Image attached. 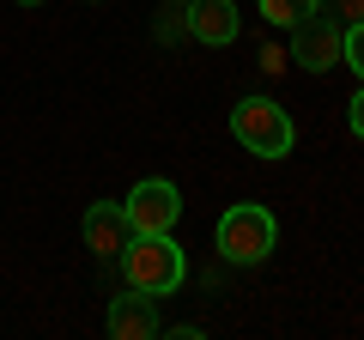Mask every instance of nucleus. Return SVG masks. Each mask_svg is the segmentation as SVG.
Returning <instances> with one entry per match:
<instances>
[{"mask_svg": "<svg viewBox=\"0 0 364 340\" xmlns=\"http://www.w3.org/2000/svg\"><path fill=\"white\" fill-rule=\"evenodd\" d=\"M122 274H128L134 292H146V298H170V292L182 286V249L170 231H134V243L122 249Z\"/></svg>", "mask_w": 364, "mask_h": 340, "instance_id": "nucleus-1", "label": "nucleus"}, {"mask_svg": "<svg viewBox=\"0 0 364 340\" xmlns=\"http://www.w3.org/2000/svg\"><path fill=\"white\" fill-rule=\"evenodd\" d=\"M231 134L243 152L255 158H286L291 140H298V128H291V116L273 97H243V104H231Z\"/></svg>", "mask_w": 364, "mask_h": 340, "instance_id": "nucleus-2", "label": "nucleus"}, {"mask_svg": "<svg viewBox=\"0 0 364 340\" xmlns=\"http://www.w3.org/2000/svg\"><path fill=\"white\" fill-rule=\"evenodd\" d=\"M273 237H279L273 213L243 201V207H225V219H219V255L237 262V267H255V262L273 255Z\"/></svg>", "mask_w": 364, "mask_h": 340, "instance_id": "nucleus-3", "label": "nucleus"}, {"mask_svg": "<svg viewBox=\"0 0 364 340\" xmlns=\"http://www.w3.org/2000/svg\"><path fill=\"white\" fill-rule=\"evenodd\" d=\"M340 37H346V25H340L334 13H310L304 25H291V67L328 73V67L340 61Z\"/></svg>", "mask_w": 364, "mask_h": 340, "instance_id": "nucleus-4", "label": "nucleus"}, {"mask_svg": "<svg viewBox=\"0 0 364 340\" xmlns=\"http://www.w3.org/2000/svg\"><path fill=\"white\" fill-rule=\"evenodd\" d=\"M122 213H128L134 231H170V225L182 219V195L164 176H146V183H134V195L122 201Z\"/></svg>", "mask_w": 364, "mask_h": 340, "instance_id": "nucleus-5", "label": "nucleus"}, {"mask_svg": "<svg viewBox=\"0 0 364 340\" xmlns=\"http://www.w3.org/2000/svg\"><path fill=\"white\" fill-rule=\"evenodd\" d=\"M85 249L91 255H104V262H122V249L134 243V225H128V213L122 207H109V201H97V207L85 213Z\"/></svg>", "mask_w": 364, "mask_h": 340, "instance_id": "nucleus-6", "label": "nucleus"}, {"mask_svg": "<svg viewBox=\"0 0 364 340\" xmlns=\"http://www.w3.org/2000/svg\"><path fill=\"white\" fill-rule=\"evenodd\" d=\"M109 334L116 340H152L158 334V298H146V292H122V298H109Z\"/></svg>", "mask_w": 364, "mask_h": 340, "instance_id": "nucleus-7", "label": "nucleus"}, {"mask_svg": "<svg viewBox=\"0 0 364 340\" xmlns=\"http://www.w3.org/2000/svg\"><path fill=\"white\" fill-rule=\"evenodd\" d=\"M188 37L207 43V49H225V43H237V6L231 0H188Z\"/></svg>", "mask_w": 364, "mask_h": 340, "instance_id": "nucleus-8", "label": "nucleus"}, {"mask_svg": "<svg viewBox=\"0 0 364 340\" xmlns=\"http://www.w3.org/2000/svg\"><path fill=\"white\" fill-rule=\"evenodd\" d=\"M310 13H322V0H261V18H267V25H279V31L304 25Z\"/></svg>", "mask_w": 364, "mask_h": 340, "instance_id": "nucleus-9", "label": "nucleus"}, {"mask_svg": "<svg viewBox=\"0 0 364 340\" xmlns=\"http://www.w3.org/2000/svg\"><path fill=\"white\" fill-rule=\"evenodd\" d=\"M340 61H352V73L364 79V18L346 25V37H340Z\"/></svg>", "mask_w": 364, "mask_h": 340, "instance_id": "nucleus-10", "label": "nucleus"}, {"mask_svg": "<svg viewBox=\"0 0 364 340\" xmlns=\"http://www.w3.org/2000/svg\"><path fill=\"white\" fill-rule=\"evenodd\" d=\"M322 13H334L340 25H358V18H364V0H322Z\"/></svg>", "mask_w": 364, "mask_h": 340, "instance_id": "nucleus-11", "label": "nucleus"}, {"mask_svg": "<svg viewBox=\"0 0 364 340\" xmlns=\"http://www.w3.org/2000/svg\"><path fill=\"white\" fill-rule=\"evenodd\" d=\"M346 122H352V134H358V140H364V85H358V92H352V110H346Z\"/></svg>", "mask_w": 364, "mask_h": 340, "instance_id": "nucleus-12", "label": "nucleus"}, {"mask_svg": "<svg viewBox=\"0 0 364 340\" xmlns=\"http://www.w3.org/2000/svg\"><path fill=\"white\" fill-rule=\"evenodd\" d=\"M18 6H43V0H18Z\"/></svg>", "mask_w": 364, "mask_h": 340, "instance_id": "nucleus-13", "label": "nucleus"}]
</instances>
